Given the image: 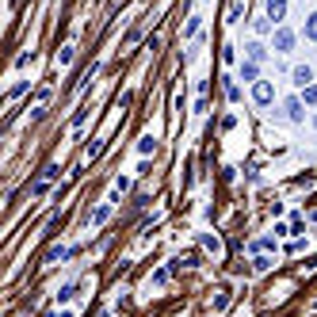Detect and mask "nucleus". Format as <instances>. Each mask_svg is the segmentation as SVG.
I'll use <instances>...</instances> for the list:
<instances>
[{"mask_svg":"<svg viewBox=\"0 0 317 317\" xmlns=\"http://www.w3.org/2000/svg\"><path fill=\"white\" fill-rule=\"evenodd\" d=\"M107 214H111V206H100V210H96V214H92V222H96V226H100V222H103V218H107Z\"/></svg>","mask_w":317,"mask_h":317,"instance_id":"nucleus-14","label":"nucleus"},{"mask_svg":"<svg viewBox=\"0 0 317 317\" xmlns=\"http://www.w3.org/2000/svg\"><path fill=\"white\" fill-rule=\"evenodd\" d=\"M252 31H256V35H268V31H272V19H268V15L252 19Z\"/></svg>","mask_w":317,"mask_h":317,"instance_id":"nucleus-10","label":"nucleus"},{"mask_svg":"<svg viewBox=\"0 0 317 317\" xmlns=\"http://www.w3.org/2000/svg\"><path fill=\"white\" fill-rule=\"evenodd\" d=\"M306 39H310V42H317V12L310 15V19H306V31H302Z\"/></svg>","mask_w":317,"mask_h":317,"instance_id":"nucleus-9","label":"nucleus"},{"mask_svg":"<svg viewBox=\"0 0 317 317\" xmlns=\"http://www.w3.org/2000/svg\"><path fill=\"white\" fill-rule=\"evenodd\" d=\"M264 15H268L272 23H279V19L287 15V0H264Z\"/></svg>","mask_w":317,"mask_h":317,"instance_id":"nucleus-4","label":"nucleus"},{"mask_svg":"<svg viewBox=\"0 0 317 317\" xmlns=\"http://www.w3.org/2000/svg\"><path fill=\"white\" fill-rule=\"evenodd\" d=\"M226 100H230V103L241 100V88H237V80H233V77H226Z\"/></svg>","mask_w":317,"mask_h":317,"instance_id":"nucleus-8","label":"nucleus"},{"mask_svg":"<svg viewBox=\"0 0 317 317\" xmlns=\"http://www.w3.org/2000/svg\"><path fill=\"white\" fill-rule=\"evenodd\" d=\"M302 103H317V84L302 88Z\"/></svg>","mask_w":317,"mask_h":317,"instance_id":"nucleus-11","label":"nucleus"},{"mask_svg":"<svg viewBox=\"0 0 317 317\" xmlns=\"http://www.w3.org/2000/svg\"><path fill=\"white\" fill-rule=\"evenodd\" d=\"M138 149H142V153H153V149H157V142H153V138H142V145H138Z\"/></svg>","mask_w":317,"mask_h":317,"instance_id":"nucleus-13","label":"nucleus"},{"mask_svg":"<svg viewBox=\"0 0 317 317\" xmlns=\"http://www.w3.org/2000/svg\"><path fill=\"white\" fill-rule=\"evenodd\" d=\"M245 50H248V61H256V65L268 58V46H264V42H248Z\"/></svg>","mask_w":317,"mask_h":317,"instance_id":"nucleus-6","label":"nucleus"},{"mask_svg":"<svg viewBox=\"0 0 317 317\" xmlns=\"http://www.w3.org/2000/svg\"><path fill=\"white\" fill-rule=\"evenodd\" d=\"M290 77H294V84H298V88H310L317 80V77H314V65H294Z\"/></svg>","mask_w":317,"mask_h":317,"instance_id":"nucleus-3","label":"nucleus"},{"mask_svg":"<svg viewBox=\"0 0 317 317\" xmlns=\"http://www.w3.org/2000/svg\"><path fill=\"white\" fill-rule=\"evenodd\" d=\"M287 119H290V122H306V111H302V96H290V100H287Z\"/></svg>","mask_w":317,"mask_h":317,"instance_id":"nucleus-5","label":"nucleus"},{"mask_svg":"<svg viewBox=\"0 0 317 317\" xmlns=\"http://www.w3.org/2000/svg\"><path fill=\"white\" fill-rule=\"evenodd\" d=\"M294 42H298V35H294L290 27H275V35H272L275 54H290V50H294Z\"/></svg>","mask_w":317,"mask_h":317,"instance_id":"nucleus-1","label":"nucleus"},{"mask_svg":"<svg viewBox=\"0 0 317 317\" xmlns=\"http://www.w3.org/2000/svg\"><path fill=\"white\" fill-rule=\"evenodd\" d=\"M202 27V19H199V15H191V23H188V31H184V35H188V39H191V35H195V31H199Z\"/></svg>","mask_w":317,"mask_h":317,"instance_id":"nucleus-12","label":"nucleus"},{"mask_svg":"<svg viewBox=\"0 0 317 317\" xmlns=\"http://www.w3.org/2000/svg\"><path fill=\"white\" fill-rule=\"evenodd\" d=\"M252 100H256L260 107H268V103L275 100V84H272V80H256V88H252Z\"/></svg>","mask_w":317,"mask_h":317,"instance_id":"nucleus-2","label":"nucleus"},{"mask_svg":"<svg viewBox=\"0 0 317 317\" xmlns=\"http://www.w3.org/2000/svg\"><path fill=\"white\" fill-rule=\"evenodd\" d=\"M256 77H260L256 61H241V80H252V84H256Z\"/></svg>","mask_w":317,"mask_h":317,"instance_id":"nucleus-7","label":"nucleus"}]
</instances>
